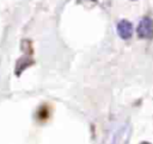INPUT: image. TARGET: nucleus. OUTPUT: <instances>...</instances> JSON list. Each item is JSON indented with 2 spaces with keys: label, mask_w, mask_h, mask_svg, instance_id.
Returning a JSON list of instances; mask_svg holds the SVG:
<instances>
[{
  "label": "nucleus",
  "mask_w": 153,
  "mask_h": 144,
  "mask_svg": "<svg viewBox=\"0 0 153 144\" xmlns=\"http://www.w3.org/2000/svg\"><path fill=\"white\" fill-rule=\"evenodd\" d=\"M137 35L141 38H153V20L148 17H145L139 26H137Z\"/></svg>",
  "instance_id": "obj_1"
},
{
  "label": "nucleus",
  "mask_w": 153,
  "mask_h": 144,
  "mask_svg": "<svg viewBox=\"0 0 153 144\" xmlns=\"http://www.w3.org/2000/svg\"><path fill=\"white\" fill-rule=\"evenodd\" d=\"M117 32L123 39H128L133 33L131 24L129 21H127V20H121L118 23V25H117Z\"/></svg>",
  "instance_id": "obj_2"
}]
</instances>
